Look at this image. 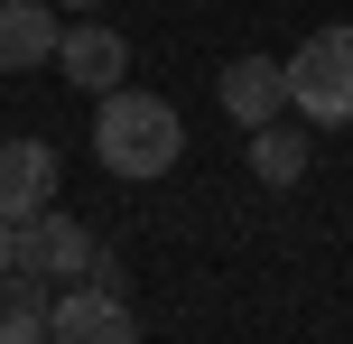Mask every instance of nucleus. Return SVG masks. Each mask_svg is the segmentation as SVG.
I'll return each mask as SVG.
<instances>
[{"instance_id": "obj_1", "label": "nucleus", "mask_w": 353, "mask_h": 344, "mask_svg": "<svg viewBox=\"0 0 353 344\" xmlns=\"http://www.w3.org/2000/svg\"><path fill=\"white\" fill-rule=\"evenodd\" d=\"M93 159H103L112 177H130V186L168 177V168L186 159V121H176V103H159V93H140V84L93 93Z\"/></svg>"}, {"instance_id": "obj_2", "label": "nucleus", "mask_w": 353, "mask_h": 344, "mask_svg": "<svg viewBox=\"0 0 353 344\" xmlns=\"http://www.w3.org/2000/svg\"><path fill=\"white\" fill-rule=\"evenodd\" d=\"M288 103L307 112V130H344L353 121V19L316 28L288 56Z\"/></svg>"}, {"instance_id": "obj_3", "label": "nucleus", "mask_w": 353, "mask_h": 344, "mask_svg": "<svg viewBox=\"0 0 353 344\" xmlns=\"http://www.w3.org/2000/svg\"><path fill=\"white\" fill-rule=\"evenodd\" d=\"M47 326H56V344H140V326H130V298H121V289H93V279L56 289Z\"/></svg>"}, {"instance_id": "obj_4", "label": "nucleus", "mask_w": 353, "mask_h": 344, "mask_svg": "<svg viewBox=\"0 0 353 344\" xmlns=\"http://www.w3.org/2000/svg\"><path fill=\"white\" fill-rule=\"evenodd\" d=\"M93 252H103V242H93L74 214H56V205L19 223V270H37V279H84Z\"/></svg>"}, {"instance_id": "obj_5", "label": "nucleus", "mask_w": 353, "mask_h": 344, "mask_svg": "<svg viewBox=\"0 0 353 344\" xmlns=\"http://www.w3.org/2000/svg\"><path fill=\"white\" fill-rule=\"evenodd\" d=\"M56 205V149L47 140H0V223H28Z\"/></svg>"}, {"instance_id": "obj_6", "label": "nucleus", "mask_w": 353, "mask_h": 344, "mask_svg": "<svg viewBox=\"0 0 353 344\" xmlns=\"http://www.w3.org/2000/svg\"><path fill=\"white\" fill-rule=\"evenodd\" d=\"M56 74L84 84V93L130 84V37H121V28H65V37H56Z\"/></svg>"}, {"instance_id": "obj_7", "label": "nucleus", "mask_w": 353, "mask_h": 344, "mask_svg": "<svg viewBox=\"0 0 353 344\" xmlns=\"http://www.w3.org/2000/svg\"><path fill=\"white\" fill-rule=\"evenodd\" d=\"M279 103H288V65H279V56H232V65H223V112L242 130H270Z\"/></svg>"}, {"instance_id": "obj_8", "label": "nucleus", "mask_w": 353, "mask_h": 344, "mask_svg": "<svg viewBox=\"0 0 353 344\" xmlns=\"http://www.w3.org/2000/svg\"><path fill=\"white\" fill-rule=\"evenodd\" d=\"M56 10L47 0H0V74H28V65H47L56 56Z\"/></svg>"}, {"instance_id": "obj_9", "label": "nucleus", "mask_w": 353, "mask_h": 344, "mask_svg": "<svg viewBox=\"0 0 353 344\" xmlns=\"http://www.w3.org/2000/svg\"><path fill=\"white\" fill-rule=\"evenodd\" d=\"M251 177H270V186H298L307 177V130H251Z\"/></svg>"}, {"instance_id": "obj_10", "label": "nucleus", "mask_w": 353, "mask_h": 344, "mask_svg": "<svg viewBox=\"0 0 353 344\" xmlns=\"http://www.w3.org/2000/svg\"><path fill=\"white\" fill-rule=\"evenodd\" d=\"M0 344H56L47 307H10V316H0Z\"/></svg>"}, {"instance_id": "obj_11", "label": "nucleus", "mask_w": 353, "mask_h": 344, "mask_svg": "<svg viewBox=\"0 0 353 344\" xmlns=\"http://www.w3.org/2000/svg\"><path fill=\"white\" fill-rule=\"evenodd\" d=\"M10 270H19V223H0V289H10Z\"/></svg>"}, {"instance_id": "obj_12", "label": "nucleus", "mask_w": 353, "mask_h": 344, "mask_svg": "<svg viewBox=\"0 0 353 344\" xmlns=\"http://www.w3.org/2000/svg\"><path fill=\"white\" fill-rule=\"evenodd\" d=\"M74 10H93V0H74Z\"/></svg>"}]
</instances>
